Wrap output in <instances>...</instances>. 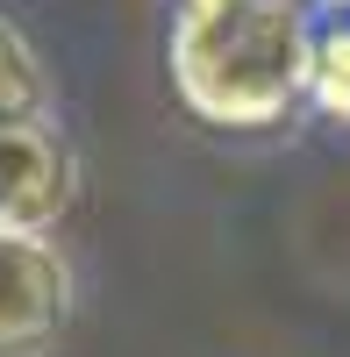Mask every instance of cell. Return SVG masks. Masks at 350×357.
<instances>
[{
  "instance_id": "cell-3",
  "label": "cell",
  "mask_w": 350,
  "mask_h": 357,
  "mask_svg": "<svg viewBox=\"0 0 350 357\" xmlns=\"http://www.w3.org/2000/svg\"><path fill=\"white\" fill-rule=\"evenodd\" d=\"M72 321V264L50 236H0V357H36Z\"/></svg>"
},
{
  "instance_id": "cell-4",
  "label": "cell",
  "mask_w": 350,
  "mask_h": 357,
  "mask_svg": "<svg viewBox=\"0 0 350 357\" xmlns=\"http://www.w3.org/2000/svg\"><path fill=\"white\" fill-rule=\"evenodd\" d=\"M43 100H50V86H43L36 50H29V36L0 15V129L8 122H43Z\"/></svg>"
},
{
  "instance_id": "cell-6",
  "label": "cell",
  "mask_w": 350,
  "mask_h": 357,
  "mask_svg": "<svg viewBox=\"0 0 350 357\" xmlns=\"http://www.w3.org/2000/svg\"><path fill=\"white\" fill-rule=\"evenodd\" d=\"M300 8H314V0H300ZM329 8H350V0H329Z\"/></svg>"
},
{
  "instance_id": "cell-1",
  "label": "cell",
  "mask_w": 350,
  "mask_h": 357,
  "mask_svg": "<svg viewBox=\"0 0 350 357\" xmlns=\"http://www.w3.org/2000/svg\"><path fill=\"white\" fill-rule=\"evenodd\" d=\"M314 8L300 0H179L172 8V93L215 129H272L307 100Z\"/></svg>"
},
{
  "instance_id": "cell-5",
  "label": "cell",
  "mask_w": 350,
  "mask_h": 357,
  "mask_svg": "<svg viewBox=\"0 0 350 357\" xmlns=\"http://www.w3.org/2000/svg\"><path fill=\"white\" fill-rule=\"evenodd\" d=\"M307 100L350 122V15L322 22V36H314V72H307Z\"/></svg>"
},
{
  "instance_id": "cell-2",
  "label": "cell",
  "mask_w": 350,
  "mask_h": 357,
  "mask_svg": "<svg viewBox=\"0 0 350 357\" xmlns=\"http://www.w3.org/2000/svg\"><path fill=\"white\" fill-rule=\"evenodd\" d=\"M79 200V158L57 122L0 129V236H50Z\"/></svg>"
}]
</instances>
